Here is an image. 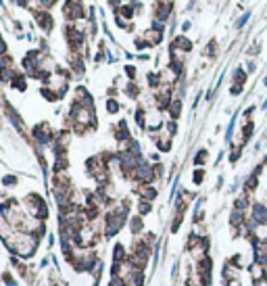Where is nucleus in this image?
<instances>
[{
    "label": "nucleus",
    "instance_id": "obj_1",
    "mask_svg": "<svg viewBox=\"0 0 267 286\" xmlns=\"http://www.w3.org/2000/svg\"><path fill=\"white\" fill-rule=\"evenodd\" d=\"M25 207H27L29 213L34 215L36 220L44 221L46 218H48V207H46L44 198H42L40 195H29V197L25 198Z\"/></svg>",
    "mask_w": 267,
    "mask_h": 286
},
{
    "label": "nucleus",
    "instance_id": "obj_2",
    "mask_svg": "<svg viewBox=\"0 0 267 286\" xmlns=\"http://www.w3.org/2000/svg\"><path fill=\"white\" fill-rule=\"evenodd\" d=\"M253 220L259 223V226L267 228V205H263V203L253 205Z\"/></svg>",
    "mask_w": 267,
    "mask_h": 286
},
{
    "label": "nucleus",
    "instance_id": "obj_3",
    "mask_svg": "<svg viewBox=\"0 0 267 286\" xmlns=\"http://www.w3.org/2000/svg\"><path fill=\"white\" fill-rule=\"evenodd\" d=\"M171 48H182V50H192V42L188 40V38H184V36H179V38H176V42H174V46Z\"/></svg>",
    "mask_w": 267,
    "mask_h": 286
},
{
    "label": "nucleus",
    "instance_id": "obj_4",
    "mask_svg": "<svg viewBox=\"0 0 267 286\" xmlns=\"http://www.w3.org/2000/svg\"><path fill=\"white\" fill-rule=\"evenodd\" d=\"M248 205H250L248 197H246V195H242V197L236 198V203H234V209H236V211H246V209H248Z\"/></svg>",
    "mask_w": 267,
    "mask_h": 286
},
{
    "label": "nucleus",
    "instance_id": "obj_5",
    "mask_svg": "<svg viewBox=\"0 0 267 286\" xmlns=\"http://www.w3.org/2000/svg\"><path fill=\"white\" fill-rule=\"evenodd\" d=\"M179 113H182V103H179V100H174V103L169 105V115H171L174 119H178Z\"/></svg>",
    "mask_w": 267,
    "mask_h": 286
},
{
    "label": "nucleus",
    "instance_id": "obj_6",
    "mask_svg": "<svg viewBox=\"0 0 267 286\" xmlns=\"http://www.w3.org/2000/svg\"><path fill=\"white\" fill-rule=\"evenodd\" d=\"M142 218H134L132 221H130V228H132V234H140L142 232Z\"/></svg>",
    "mask_w": 267,
    "mask_h": 286
},
{
    "label": "nucleus",
    "instance_id": "obj_7",
    "mask_svg": "<svg viewBox=\"0 0 267 286\" xmlns=\"http://www.w3.org/2000/svg\"><path fill=\"white\" fill-rule=\"evenodd\" d=\"M257 186H259V176H255V174H253V176H250L248 180L245 182V188H246V192H253Z\"/></svg>",
    "mask_w": 267,
    "mask_h": 286
},
{
    "label": "nucleus",
    "instance_id": "obj_8",
    "mask_svg": "<svg viewBox=\"0 0 267 286\" xmlns=\"http://www.w3.org/2000/svg\"><path fill=\"white\" fill-rule=\"evenodd\" d=\"M245 82H246L245 69H236V71H234V84H242V86H245Z\"/></svg>",
    "mask_w": 267,
    "mask_h": 286
},
{
    "label": "nucleus",
    "instance_id": "obj_9",
    "mask_svg": "<svg viewBox=\"0 0 267 286\" xmlns=\"http://www.w3.org/2000/svg\"><path fill=\"white\" fill-rule=\"evenodd\" d=\"M138 211H140V215H144V213H148V211H151V200H142V198H140Z\"/></svg>",
    "mask_w": 267,
    "mask_h": 286
},
{
    "label": "nucleus",
    "instance_id": "obj_10",
    "mask_svg": "<svg viewBox=\"0 0 267 286\" xmlns=\"http://www.w3.org/2000/svg\"><path fill=\"white\" fill-rule=\"evenodd\" d=\"M205 159H207V151H200L199 154H196L194 163H196V165H200V163H205Z\"/></svg>",
    "mask_w": 267,
    "mask_h": 286
},
{
    "label": "nucleus",
    "instance_id": "obj_11",
    "mask_svg": "<svg viewBox=\"0 0 267 286\" xmlns=\"http://www.w3.org/2000/svg\"><path fill=\"white\" fill-rule=\"evenodd\" d=\"M202 177H205V172H202V169H196L194 172V184H200Z\"/></svg>",
    "mask_w": 267,
    "mask_h": 286
},
{
    "label": "nucleus",
    "instance_id": "obj_12",
    "mask_svg": "<svg viewBox=\"0 0 267 286\" xmlns=\"http://www.w3.org/2000/svg\"><path fill=\"white\" fill-rule=\"evenodd\" d=\"M107 109H109V113H117V109H119V105H117V103H115V100H109Z\"/></svg>",
    "mask_w": 267,
    "mask_h": 286
},
{
    "label": "nucleus",
    "instance_id": "obj_13",
    "mask_svg": "<svg viewBox=\"0 0 267 286\" xmlns=\"http://www.w3.org/2000/svg\"><path fill=\"white\" fill-rule=\"evenodd\" d=\"M230 92H232V94H234V96H236V94H240V92H242V84H234V86H232V90H230Z\"/></svg>",
    "mask_w": 267,
    "mask_h": 286
},
{
    "label": "nucleus",
    "instance_id": "obj_14",
    "mask_svg": "<svg viewBox=\"0 0 267 286\" xmlns=\"http://www.w3.org/2000/svg\"><path fill=\"white\" fill-rule=\"evenodd\" d=\"M248 17H250V13H246V15H245V17H242V19L238 21V27H242V25H245V23L248 21Z\"/></svg>",
    "mask_w": 267,
    "mask_h": 286
}]
</instances>
